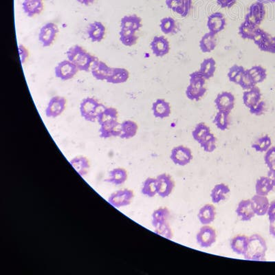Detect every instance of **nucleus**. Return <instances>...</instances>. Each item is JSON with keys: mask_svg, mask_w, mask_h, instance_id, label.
I'll list each match as a JSON object with an SVG mask.
<instances>
[{"mask_svg": "<svg viewBox=\"0 0 275 275\" xmlns=\"http://www.w3.org/2000/svg\"><path fill=\"white\" fill-rule=\"evenodd\" d=\"M68 59L77 67L80 71L89 72L92 66L96 61L97 57L92 55L81 46L75 45L69 47L66 52Z\"/></svg>", "mask_w": 275, "mask_h": 275, "instance_id": "obj_1", "label": "nucleus"}, {"mask_svg": "<svg viewBox=\"0 0 275 275\" xmlns=\"http://www.w3.org/2000/svg\"><path fill=\"white\" fill-rule=\"evenodd\" d=\"M267 251V244L264 237L259 234H253L249 237L248 247L244 257L249 261H265Z\"/></svg>", "mask_w": 275, "mask_h": 275, "instance_id": "obj_2", "label": "nucleus"}, {"mask_svg": "<svg viewBox=\"0 0 275 275\" xmlns=\"http://www.w3.org/2000/svg\"><path fill=\"white\" fill-rule=\"evenodd\" d=\"M205 78L199 71H196L190 74V82L186 91V95L188 99L198 101L203 97L206 92L205 87Z\"/></svg>", "mask_w": 275, "mask_h": 275, "instance_id": "obj_3", "label": "nucleus"}, {"mask_svg": "<svg viewBox=\"0 0 275 275\" xmlns=\"http://www.w3.org/2000/svg\"><path fill=\"white\" fill-rule=\"evenodd\" d=\"M106 108L94 98H84L80 104V113L85 120L90 122L97 120L99 114Z\"/></svg>", "mask_w": 275, "mask_h": 275, "instance_id": "obj_4", "label": "nucleus"}, {"mask_svg": "<svg viewBox=\"0 0 275 275\" xmlns=\"http://www.w3.org/2000/svg\"><path fill=\"white\" fill-rule=\"evenodd\" d=\"M134 198V191L129 188H123L113 193L108 198V203L116 208L128 206Z\"/></svg>", "mask_w": 275, "mask_h": 275, "instance_id": "obj_5", "label": "nucleus"}, {"mask_svg": "<svg viewBox=\"0 0 275 275\" xmlns=\"http://www.w3.org/2000/svg\"><path fill=\"white\" fill-rule=\"evenodd\" d=\"M217 233L209 225H203L196 235V240L200 247L208 249L216 242Z\"/></svg>", "mask_w": 275, "mask_h": 275, "instance_id": "obj_6", "label": "nucleus"}, {"mask_svg": "<svg viewBox=\"0 0 275 275\" xmlns=\"http://www.w3.org/2000/svg\"><path fill=\"white\" fill-rule=\"evenodd\" d=\"M170 158L171 161L176 165L184 167L191 162L193 156L188 147L179 145L171 150Z\"/></svg>", "mask_w": 275, "mask_h": 275, "instance_id": "obj_7", "label": "nucleus"}, {"mask_svg": "<svg viewBox=\"0 0 275 275\" xmlns=\"http://www.w3.org/2000/svg\"><path fill=\"white\" fill-rule=\"evenodd\" d=\"M79 72V69L69 60L59 62L54 69V74L62 81H69L74 77Z\"/></svg>", "mask_w": 275, "mask_h": 275, "instance_id": "obj_8", "label": "nucleus"}, {"mask_svg": "<svg viewBox=\"0 0 275 275\" xmlns=\"http://www.w3.org/2000/svg\"><path fill=\"white\" fill-rule=\"evenodd\" d=\"M58 33L59 28L57 24L52 22H49L41 28L39 34V40L43 47H50L53 44Z\"/></svg>", "mask_w": 275, "mask_h": 275, "instance_id": "obj_9", "label": "nucleus"}, {"mask_svg": "<svg viewBox=\"0 0 275 275\" xmlns=\"http://www.w3.org/2000/svg\"><path fill=\"white\" fill-rule=\"evenodd\" d=\"M157 180L158 195L162 198H167L174 191L175 182L169 174H162L156 178Z\"/></svg>", "mask_w": 275, "mask_h": 275, "instance_id": "obj_10", "label": "nucleus"}, {"mask_svg": "<svg viewBox=\"0 0 275 275\" xmlns=\"http://www.w3.org/2000/svg\"><path fill=\"white\" fill-rule=\"evenodd\" d=\"M66 105L65 98L59 96H53L49 101L46 109V115L47 118H57L64 113Z\"/></svg>", "mask_w": 275, "mask_h": 275, "instance_id": "obj_11", "label": "nucleus"}, {"mask_svg": "<svg viewBox=\"0 0 275 275\" xmlns=\"http://www.w3.org/2000/svg\"><path fill=\"white\" fill-rule=\"evenodd\" d=\"M266 11L262 2L254 3L249 8V13L246 15L245 21L251 24L259 25L264 20Z\"/></svg>", "mask_w": 275, "mask_h": 275, "instance_id": "obj_12", "label": "nucleus"}, {"mask_svg": "<svg viewBox=\"0 0 275 275\" xmlns=\"http://www.w3.org/2000/svg\"><path fill=\"white\" fill-rule=\"evenodd\" d=\"M235 98L229 92H222L217 95L215 100V106L218 111H225L230 113L235 106Z\"/></svg>", "mask_w": 275, "mask_h": 275, "instance_id": "obj_13", "label": "nucleus"}, {"mask_svg": "<svg viewBox=\"0 0 275 275\" xmlns=\"http://www.w3.org/2000/svg\"><path fill=\"white\" fill-rule=\"evenodd\" d=\"M254 42L261 51L275 54V37L272 36L264 30L254 40Z\"/></svg>", "mask_w": 275, "mask_h": 275, "instance_id": "obj_14", "label": "nucleus"}, {"mask_svg": "<svg viewBox=\"0 0 275 275\" xmlns=\"http://www.w3.org/2000/svg\"><path fill=\"white\" fill-rule=\"evenodd\" d=\"M237 217L243 222L251 221L254 216L253 208L251 199L241 200L236 208Z\"/></svg>", "mask_w": 275, "mask_h": 275, "instance_id": "obj_15", "label": "nucleus"}, {"mask_svg": "<svg viewBox=\"0 0 275 275\" xmlns=\"http://www.w3.org/2000/svg\"><path fill=\"white\" fill-rule=\"evenodd\" d=\"M153 53L158 57L167 55L170 50V46L167 39L164 36H156L151 43Z\"/></svg>", "mask_w": 275, "mask_h": 275, "instance_id": "obj_16", "label": "nucleus"}, {"mask_svg": "<svg viewBox=\"0 0 275 275\" xmlns=\"http://www.w3.org/2000/svg\"><path fill=\"white\" fill-rule=\"evenodd\" d=\"M227 24L226 19L224 15L220 12L213 13L208 18L207 26L210 33L217 35L225 28Z\"/></svg>", "mask_w": 275, "mask_h": 275, "instance_id": "obj_17", "label": "nucleus"}, {"mask_svg": "<svg viewBox=\"0 0 275 275\" xmlns=\"http://www.w3.org/2000/svg\"><path fill=\"white\" fill-rule=\"evenodd\" d=\"M166 4L169 9L184 18L189 14L192 1L188 0H166Z\"/></svg>", "mask_w": 275, "mask_h": 275, "instance_id": "obj_18", "label": "nucleus"}, {"mask_svg": "<svg viewBox=\"0 0 275 275\" xmlns=\"http://www.w3.org/2000/svg\"><path fill=\"white\" fill-rule=\"evenodd\" d=\"M100 137L109 138L110 137H120L122 134L121 123L118 120L103 124L99 130Z\"/></svg>", "mask_w": 275, "mask_h": 275, "instance_id": "obj_19", "label": "nucleus"}, {"mask_svg": "<svg viewBox=\"0 0 275 275\" xmlns=\"http://www.w3.org/2000/svg\"><path fill=\"white\" fill-rule=\"evenodd\" d=\"M113 68L109 67L105 62L97 60L92 66L91 72L98 81H107L112 72Z\"/></svg>", "mask_w": 275, "mask_h": 275, "instance_id": "obj_20", "label": "nucleus"}, {"mask_svg": "<svg viewBox=\"0 0 275 275\" xmlns=\"http://www.w3.org/2000/svg\"><path fill=\"white\" fill-rule=\"evenodd\" d=\"M198 220L203 225H210L216 217V209L211 204L204 205L198 214Z\"/></svg>", "mask_w": 275, "mask_h": 275, "instance_id": "obj_21", "label": "nucleus"}, {"mask_svg": "<svg viewBox=\"0 0 275 275\" xmlns=\"http://www.w3.org/2000/svg\"><path fill=\"white\" fill-rule=\"evenodd\" d=\"M251 200L256 215L264 216L265 215H267L268 208H269L270 203H271L269 200L268 199L267 196L255 194Z\"/></svg>", "mask_w": 275, "mask_h": 275, "instance_id": "obj_22", "label": "nucleus"}, {"mask_svg": "<svg viewBox=\"0 0 275 275\" xmlns=\"http://www.w3.org/2000/svg\"><path fill=\"white\" fill-rule=\"evenodd\" d=\"M171 213L167 207H160L152 213V225L154 229H159L169 223Z\"/></svg>", "mask_w": 275, "mask_h": 275, "instance_id": "obj_23", "label": "nucleus"}, {"mask_svg": "<svg viewBox=\"0 0 275 275\" xmlns=\"http://www.w3.org/2000/svg\"><path fill=\"white\" fill-rule=\"evenodd\" d=\"M262 30L259 25L251 24L249 22L244 21L239 26V33L243 39L254 41L259 36Z\"/></svg>", "mask_w": 275, "mask_h": 275, "instance_id": "obj_24", "label": "nucleus"}, {"mask_svg": "<svg viewBox=\"0 0 275 275\" xmlns=\"http://www.w3.org/2000/svg\"><path fill=\"white\" fill-rule=\"evenodd\" d=\"M152 110L154 116L156 118H161V119L168 118L170 116L171 113L170 104L162 98L156 100L153 103Z\"/></svg>", "mask_w": 275, "mask_h": 275, "instance_id": "obj_25", "label": "nucleus"}, {"mask_svg": "<svg viewBox=\"0 0 275 275\" xmlns=\"http://www.w3.org/2000/svg\"><path fill=\"white\" fill-rule=\"evenodd\" d=\"M230 188L228 185L224 183H219L214 186L210 192V198L213 204H219L227 199V196L230 193Z\"/></svg>", "mask_w": 275, "mask_h": 275, "instance_id": "obj_26", "label": "nucleus"}, {"mask_svg": "<svg viewBox=\"0 0 275 275\" xmlns=\"http://www.w3.org/2000/svg\"><path fill=\"white\" fill-rule=\"evenodd\" d=\"M105 25L100 22H94L90 24L88 34L92 42H101L105 35Z\"/></svg>", "mask_w": 275, "mask_h": 275, "instance_id": "obj_27", "label": "nucleus"}, {"mask_svg": "<svg viewBox=\"0 0 275 275\" xmlns=\"http://www.w3.org/2000/svg\"><path fill=\"white\" fill-rule=\"evenodd\" d=\"M69 163H70L72 167L75 169L76 172L82 177L86 176L89 172L90 169H91V162H90L89 160L85 156H76V157L71 160Z\"/></svg>", "mask_w": 275, "mask_h": 275, "instance_id": "obj_28", "label": "nucleus"}, {"mask_svg": "<svg viewBox=\"0 0 275 275\" xmlns=\"http://www.w3.org/2000/svg\"><path fill=\"white\" fill-rule=\"evenodd\" d=\"M248 243H249V237L247 236L236 235L230 240V248L235 253L244 256L247 249Z\"/></svg>", "mask_w": 275, "mask_h": 275, "instance_id": "obj_29", "label": "nucleus"}, {"mask_svg": "<svg viewBox=\"0 0 275 275\" xmlns=\"http://www.w3.org/2000/svg\"><path fill=\"white\" fill-rule=\"evenodd\" d=\"M130 78V72L127 69L123 68H113L111 74L107 82L113 84H120L127 82Z\"/></svg>", "mask_w": 275, "mask_h": 275, "instance_id": "obj_30", "label": "nucleus"}, {"mask_svg": "<svg viewBox=\"0 0 275 275\" xmlns=\"http://www.w3.org/2000/svg\"><path fill=\"white\" fill-rule=\"evenodd\" d=\"M261 98L260 89L257 86H254L251 90L244 92V94H243V101H244V105L249 109L259 103L261 101Z\"/></svg>", "mask_w": 275, "mask_h": 275, "instance_id": "obj_31", "label": "nucleus"}, {"mask_svg": "<svg viewBox=\"0 0 275 275\" xmlns=\"http://www.w3.org/2000/svg\"><path fill=\"white\" fill-rule=\"evenodd\" d=\"M275 189L274 185L268 176H262L257 179L255 184L256 194L268 196Z\"/></svg>", "mask_w": 275, "mask_h": 275, "instance_id": "obj_32", "label": "nucleus"}, {"mask_svg": "<svg viewBox=\"0 0 275 275\" xmlns=\"http://www.w3.org/2000/svg\"><path fill=\"white\" fill-rule=\"evenodd\" d=\"M142 26V19L137 15H125L120 21V27L125 29L137 32Z\"/></svg>", "mask_w": 275, "mask_h": 275, "instance_id": "obj_33", "label": "nucleus"}, {"mask_svg": "<svg viewBox=\"0 0 275 275\" xmlns=\"http://www.w3.org/2000/svg\"><path fill=\"white\" fill-rule=\"evenodd\" d=\"M22 8L27 16L33 18L40 15L44 10L43 1H24L22 4Z\"/></svg>", "mask_w": 275, "mask_h": 275, "instance_id": "obj_34", "label": "nucleus"}, {"mask_svg": "<svg viewBox=\"0 0 275 275\" xmlns=\"http://www.w3.org/2000/svg\"><path fill=\"white\" fill-rule=\"evenodd\" d=\"M215 34L206 33L200 42V48L204 53L212 52L217 46V38Z\"/></svg>", "mask_w": 275, "mask_h": 275, "instance_id": "obj_35", "label": "nucleus"}, {"mask_svg": "<svg viewBox=\"0 0 275 275\" xmlns=\"http://www.w3.org/2000/svg\"><path fill=\"white\" fill-rule=\"evenodd\" d=\"M128 174L126 169L123 168H115L110 171L108 181L112 184L116 185L123 184L127 181Z\"/></svg>", "mask_w": 275, "mask_h": 275, "instance_id": "obj_36", "label": "nucleus"}, {"mask_svg": "<svg viewBox=\"0 0 275 275\" xmlns=\"http://www.w3.org/2000/svg\"><path fill=\"white\" fill-rule=\"evenodd\" d=\"M215 70H216V62L215 59L207 58L202 63L199 72L205 79H210L214 76Z\"/></svg>", "mask_w": 275, "mask_h": 275, "instance_id": "obj_37", "label": "nucleus"}, {"mask_svg": "<svg viewBox=\"0 0 275 275\" xmlns=\"http://www.w3.org/2000/svg\"><path fill=\"white\" fill-rule=\"evenodd\" d=\"M118 113L116 108H105L97 118L98 123L100 125L103 124L110 123V122L118 120Z\"/></svg>", "mask_w": 275, "mask_h": 275, "instance_id": "obj_38", "label": "nucleus"}, {"mask_svg": "<svg viewBox=\"0 0 275 275\" xmlns=\"http://www.w3.org/2000/svg\"><path fill=\"white\" fill-rule=\"evenodd\" d=\"M122 134L120 138L123 139H130L137 135L138 126L133 120H127L121 123Z\"/></svg>", "mask_w": 275, "mask_h": 275, "instance_id": "obj_39", "label": "nucleus"}, {"mask_svg": "<svg viewBox=\"0 0 275 275\" xmlns=\"http://www.w3.org/2000/svg\"><path fill=\"white\" fill-rule=\"evenodd\" d=\"M137 31L121 28L120 31V41L125 46H133L137 43L138 37L136 35Z\"/></svg>", "mask_w": 275, "mask_h": 275, "instance_id": "obj_40", "label": "nucleus"}, {"mask_svg": "<svg viewBox=\"0 0 275 275\" xmlns=\"http://www.w3.org/2000/svg\"><path fill=\"white\" fill-rule=\"evenodd\" d=\"M142 194L149 197L154 198L158 194L157 180L156 178L149 177L144 181L141 189Z\"/></svg>", "mask_w": 275, "mask_h": 275, "instance_id": "obj_41", "label": "nucleus"}, {"mask_svg": "<svg viewBox=\"0 0 275 275\" xmlns=\"http://www.w3.org/2000/svg\"><path fill=\"white\" fill-rule=\"evenodd\" d=\"M210 133L211 132H210L209 127L207 126L205 123H200L196 125L194 130L192 132V136H193V139L200 144Z\"/></svg>", "mask_w": 275, "mask_h": 275, "instance_id": "obj_42", "label": "nucleus"}, {"mask_svg": "<svg viewBox=\"0 0 275 275\" xmlns=\"http://www.w3.org/2000/svg\"><path fill=\"white\" fill-rule=\"evenodd\" d=\"M246 70L250 74L251 78L256 84L262 83L267 77L266 69L261 66H253L251 69H246Z\"/></svg>", "mask_w": 275, "mask_h": 275, "instance_id": "obj_43", "label": "nucleus"}, {"mask_svg": "<svg viewBox=\"0 0 275 275\" xmlns=\"http://www.w3.org/2000/svg\"><path fill=\"white\" fill-rule=\"evenodd\" d=\"M229 113L225 111H218L215 115L213 123L219 130H227L229 126Z\"/></svg>", "mask_w": 275, "mask_h": 275, "instance_id": "obj_44", "label": "nucleus"}, {"mask_svg": "<svg viewBox=\"0 0 275 275\" xmlns=\"http://www.w3.org/2000/svg\"><path fill=\"white\" fill-rule=\"evenodd\" d=\"M272 145V140L271 137L268 135L259 138L258 140L252 144V148L257 152H266L271 148Z\"/></svg>", "mask_w": 275, "mask_h": 275, "instance_id": "obj_45", "label": "nucleus"}, {"mask_svg": "<svg viewBox=\"0 0 275 275\" xmlns=\"http://www.w3.org/2000/svg\"><path fill=\"white\" fill-rule=\"evenodd\" d=\"M200 146L205 152L212 153L217 147V138L213 134L210 133L205 139L200 142Z\"/></svg>", "mask_w": 275, "mask_h": 275, "instance_id": "obj_46", "label": "nucleus"}, {"mask_svg": "<svg viewBox=\"0 0 275 275\" xmlns=\"http://www.w3.org/2000/svg\"><path fill=\"white\" fill-rule=\"evenodd\" d=\"M246 69L243 66L238 65L232 66L228 73V77L230 82L235 83L236 84H239L242 74H244Z\"/></svg>", "mask_w": 275, "mask_h": 275, "instance_id": "obj_47", "label": "nucleus"}, {"mask_svg": "<svg viewBox=\"0 0 275 275\" xmlns=\"http://www.w3.org/2000/svg\"><path fill=\"white\" fill-rule=\"evenodd\" d=\"M161 30L163 33L168 35V34L176 33V23L174 19L172 18H164L162 19L160 24Z\"/></svg>", "mask_w": 275, "mask_h": 275, "instance_id": "obj_48", "label": "nucleus"}, {"mask_svg": "<svg viewBox=\"0 0 275 275\" xmlns=\"http://www.w3.org/2000/svg\"><path fill=\"white\" fill-rule=\"evenodd\" d=\"M239 85L243 90H247V91H249V90H251V88L256 86L257 84L254 82L250 74H249V72H248L247 70L246 69V70L244 71V74H242Z\"/></svg>", "mask_w": 275, "mask_h": 275, "instance_id": "obj_49", "label": "nucleus"}, {"mask_svg": "<svg viewBox=\"0 0 275 275\" xmlns=\"http://www.w3.org/2000/svg\"><path fill=\"white\" fill-rule=\"evenodd\" d=\"M265 164L269 169H275V146L268 149L264 156Z\"/></svg>", "mask_w": 275, "mask_h": 275, "instance_id": "obj_50", "label": "nucleus"}, {"mask_svg": "<svg viewBox=\"0 0 275 275\" xmlns=\"http://www.w3.org/2000/svg\"><path fill=\"white\" fill-rule=\"evenodd\" d=\"M155 232L158 235L162 236V237L167 239H172L173 236H174L172 229H171L169 223L162 226V227H160L159 229H155Z\"/></svg>", "mask_w": 275, "mask_h": 275, "instance_id": "obj_51", "label": "nucleus"}, {"mask_svg": "<svg viewBox=\"0 0 275 275\" xmlns=\"http://www.w3.org/2000/svg\"><path fill=\"white\" fill-rule=\"evenodd\" d=\"M249 110L252 115H255V116H261V115H264L265 110H266V103L264 101H260Z\"/></svg>", "mask_w": 275, "mask_h": 275, "instance_id": "obj_52", "label": "nucleus"}, {"mask_svg": "<svg viewBox=\"0 0 275 275\" xmlns=\"http://www.w3.org/2000/svg\"><path fill=\"white\" fill-rule=\"evenodd\" d=\"M19 54H20V61H21V64H23L25 62V61L28 59V50H27L26 47L23 45H20L18 46Z\"/></svg>", "mask_w": 275, "mask_h": 275, "instance_id": "obj_53", "label": "nucleus"}, {"mask_svg": "<svg viewBox=\"0 0 275 275\" xmlns=\"http://www.w3.org/2000/svg\"><path fill=\"white\" fill-rule=\"evenodd\" d=\"M217 4L220 5L223 8H231L233 5H235L237 0H216Z\"/></svg>", "mask_w": 275, "mask_h": 275, "instance_id": "obj_54", "label": "nucleus"}, {"mask_svg": "<svg viewBox=\"0 0 275 275\" xmlns=\"http://www.w3.org/2000/svg\"><path fill=\"white\" fill-rule=\"evenodd\" d=\"M267 215L269 222L274 220L275 218V201L271 202L270 203L269 208H268Z\"/></svg>", "mask_w": 275, "mask_h": 275, "instance_id": "obj_55", "label": "nucleus"}, {"mask_svg": "<svg viewBox=\"0 0 275 275\" xmlns=\"http://www.w3.org/2000/svg\"><path fill=\"white\" fill-rule=\"evenodd\" d=\"M270 222L269 232L270 234L275 238V218Z\"/></svg>", "mask_w": 275, "mask_h": 275, "instance_id": "obj_56", "label": "nucleus"}, {"mask_svg": "<svg viewBox=\"0 0 275 275\" xmlns=\"http://www.w3.org/2000/svg\"><path fill=\"white\" fill-rule=\"evenodd\" d=\"M267 176L270 178L275 188V169H269Z\"/></svg>", "mask_w": 275, "mask_h": 275, "instance_id": "obj_57", "label": "nucleus"}, {"mask_svg": "<svg viewBox=\"0 0 275 275\" xmlns=\"http://www.w3.org/2000/svg\"><path fill=\"white\" fill-rule=\"evenodd\" d=\"M76 1L81 4L85 5V6H90V5L94 4L96 0H76Z\"/></svg>", "mask_w": 275, "mask_h": 275, "instance_id": "obj_58", "label": "nucleus"}, {"mask_svg": "<svg viewBox=\"0 0 275 275\" xmlns=\"http://www.w3.org/2000/svg\"><path fill=\"white\" fill-rule=\"evenodd\" d=\"M257 1L262 3H273L275 2V0H257Z\"/></svg>", "mask_w": 275, "mask_h": 275, "instance_id": "obj_59", "label": "nucleus"}, {"mask_svg": "<svg viewBox=\"0 0 275 275\" xmlns=\"http://www.w3.org/2000/svg\"><path fill=\"white\" fill-rule=\"evenodd\" d=\"M24 1H43V0H24Z\"/></svg>", "mask_w": 275, "mask_h": 275, "instance_id": "obj_60", "label": "nucleus"}, {"mask_svg": "<svg viewBox=\"0 0 275 275\" xmlns=\"http://www.w3.org/2000/svg\"><path fill=\"white\" fill-rule=\"evenodd\" d=\"M188 1H192V0H188Z\"/></svg>", "mask_w": 275, "mask_h": 275, "instance_id": "obj_61", "label": "nucleus"}]
</instances>
